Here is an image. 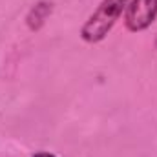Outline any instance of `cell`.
Here are the masks:
<instances>
[{
	"label": "cell",
	"mask_w": 157,
	"mask_h": 157,
	"mask_svg": "<svg viewBox=\"0 0 157 157\" xmlns=\"http://www.w3.org/2000/svg\"><path fill=\"white\" fill-rule=\"evenodd\" d=\"M128 0H102L97 11L88 18V22L82 26L80 35L86 42H99L102 40L108 31L113 28L115 20L121 17Z\"/></svg>",
	"instance_id": "cell-1"
},
{
	"label": "cell",
	"mask_w": 157,
	"mask_h": 157,
	"mask_svg": "<svg viewBox=\"0 0 157 157\" xmlns=\"http://www.w3.org/2000/svg\"><path fill=\"white\" fill-rule=\"evenodd\" d=\"M157 17V0H132L126 6V28L130 31L146 29Z\"/></svg>",
	"instance_id": "cell-2"
},
{
	"label": "cell",
	"mask_w": 157,
	"mask_h": 157,
	"mask_svg": "<svg viewBox=\"0 0 157 157\" xmlns=\"http://www.w3.org/2000/svg\"><path fill=\"white\" fill-rule=\"evenodd\" d=\"M49 13H51V4H48V2L37 4V6L29 11V15H28V26H29L31 29H39L40 26L44 24V20L48 18Z\"/></svg>",
	"instance_id": "cell-3"
},
{
	"label": "cell",
	"mask_w": 157,
	"mask_h": 157,
	"mask_svg": "<svg viewBox=\"0 0 157 157\" xmlns=\"http://www.w3.org/2000/svg\"><path fill=\"white\" fill-rule=\"evenodd\" d=\"M33 157H55V155H51V154H44V152H40V154H35Z\"/></svg>",
	"instance_id": "cell-4"
}]
</instances>
